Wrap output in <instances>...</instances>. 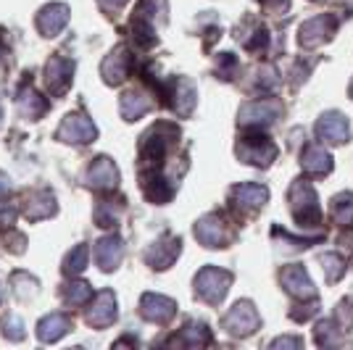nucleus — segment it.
Masks as SVG:
<instances>
[{
  "label": "nucleus",
  "mask_w": 353,
  "mask_h": 350,
  "mask_svg": "<svg viewBox=\"0 0 353 350\" xmlns=\"http://www.w3.org/2000/svg\"><path fill=\"white\" fill-rule=\"evenodd\" d=\"M230 282H232V274L230 271H221V269H214L208 266L203 269L198 277H195V292L208 300V303H219L221 298L230 290Z\"/></svg>",
  "instance_id": "nucleus-1"
},
{
  "label": "nucleus",
  "mask_w": 353,
  "mask_h": 350,
  "mask_svg": "<svg viewBox=\"0 0 353 350\" xmlns=\"http://www.w3.org/2000/svg\"><path fill=\"white\" fill-rule=\"evenodd\" d=\"M290 208L298 224H316L319 221V205L309 182H295L290 187Z\"/></svg>",
  "instance_id": "nucleus-2"
},
{
  "label": "nucleus",
  "mask_w": 353,
  "mask_h": 350,
  "mask_svg": "<svg viewBox=\"0 0 353 350\" xmlns=\"http://www.w3.org/2000/svg\"><path fill=\"white\" fill-rule=\"evenodd\" d=\"M259 313L250 303H237L227 316H224V329L232 335H250L253 329H259Z\"/></svg>",
  "instance_id": "nucleus-3"
},
{
  "label": "nucleus",
  "mask_w": 353,
  "mask_h": 350,
  "mask_svg": "<svg viewBox=\"0 0 353 350\" xmlns=\"http://www.w3.org/2000/svg\"><path fill=\"white\" fill-rule=\"evenodd\" d=\"M95 137V124L88 116H66L59 127V140L63 143H90Z\"/></svg>",
  "instance_id": "nucleus-4"
},
{
  "label": "nucleus",
  "mask_w": 353,
  "mask_h": 350,
  "mask_svg": "<svg viewBox=\"0 0 353 350\" xmlns=\"http://www.w3.org/2000/svg\"><path fill=\"white\" fill-rule=\"evenodd\" d=\"M66 21H69V8L63 6V3H53V6H45L40 16H37V27L43 34L48 37H56L63 27H66Z\"/></svg>",
  "instance_id": "nucleus-5"
},
{
  "label": "nucleus",
  "mask_w": 353,
  "mask_h": 350,
  "mask_svg": "<svg viewBox=\"0 0 353 350\" xmlns=\"http://www.w3.org/2000/svg\"><path fill=\"white\" fill-rule=\"evenodd\" d=\"M282 114V105L277 101H253L248 103L240 116H243V124H269Z\"/></svg>",
  "instance_id": "nucleus-6"
},
{
  "label": "nucleus",
  "mask_w": 353,
  "mask_h": 350,
  "mask_svg": "<svg viewBox=\"0 0 353 350\" xmlns=\"http://www.w3.org/2000/svg\"><path fill=\"white\" fill-rule=\"evenodd\" d=\"M114 319H117V298H114V292L103 290L88 311V321L92 327H108V324H114Z\"/></svg>",
  "instance_id": "nucleus-7"
},
{
  "label": "nucleus",
  "mask_w": 353,
  "mask_h": 350,
  "mask_svg": "<svg viewBox=\"0 0 353 350\" xmlns=\"http://www.w3.org/2000/svg\"><path fill=\"white\" fill-rule=\"evenodd\" d=\"M240 156L248 161V163L264 166V163H269V161L277 156V147L272 145L266 137H245V143L240 145Z\"/></svg>",
  "instance_id": "nucleus-8"
},
{
  "label": "nucleus",
  "mask_w": 353,
  "mask_h": 350,
  "mask_svg": "<svg viewBox=\"0 0 353 350\" xmlns=\"http://www.w3.org/2000/svg\"><path fill=\"white\" fill-rule=\"evenodd\" d=\"M332 30H335V19L332 16H316V19H311L301 27V43L306 48H314V45L324 43L332 34Z\"/></svg>",
  "instance_id": "nucleus-9"
},
{
  "label": "nucleus",
  "mask_w": 353,
  "mask_h": 350,
  "mask_svg": "<svg viewBox=\"0 0 353 350\" xmlns=\"http://www.w3.org/2000/svg\"><path fill=\"white\" fill-rule=\"evenodd\" d=\"M282 285H285L288 292L295 295V298H314V295H316L309 274H306V269L298 266V263H295V266H288V269L282 271Z\"/></svg>",
  "instance_id": "nucleus-10"
},
{
  "label": "nucleus",
  "mask_w": 353,
  "mask_h": 350,
  "mask_svg": "<svg viewBox=\"0 0 353 350\" xmlns=\"http://www.w3.org/2000/svg\"><path fill=\"white\" fill-rule=\"evenodd\" d=\"M140 308H143V316L150 321H159V324H163V321H169L172 316H174V300H169V298H163V295H153V292H148V295H143V303H140Z\"/></svg>",
  "instance_id": "nucleus-11"
},
{
  "label": "nucleus",
  "mask_w": 353,
  "mask_h": 350,
  "mask_svg": "<svg viewBox=\"0 0 353 350\" xmlns=\"http://www.w3.org/2000/svg\"><path fill=\"white\" fill-rule=\"evenodd\" d=\"M72 72L74 63L69 59H61V56L50 59V63H48V88H50V92H56V95L66 92V88L72 85Z\"/></svg>",
  "instance_id": "nucleus-12"
},
{
  "label": "nucleus",
  "mask_w": 353,
  "mask_h": 350,
  "mask_svg": "<svg viewBox=\"0 0 353 350\" xmlns=\"http://www.w3.org/2000/svg\"><path fill=\"white\" fill-rule=\"evenodd\" d=\"M319 137L327 140V143H332V145H343L345 140H348V121L340 116V114H327V116L319 121Z\"/></svg>",
  "instance_id": "nucleus-13"
},
{
  "label": "nucleus",
  "mask_w": 353,
  "mask_h": 350,
  "mask_svg": "<svg viewBox=\"0 0 353 350\" xmlns=\"http://www.w3.org/2000/svg\"><path fill=\"white\" fill-rule=\"evenodd\" d=\"M195 237L206 245V248H219L224 245L227 234H224V224L219 221V216H206V219L198 221L195 227Z\"/></svg>",
  "instance_id": "nucleus-14"
},
{
  "label": "nucleus",
  "mask_w": 353,
  "mask_h": 350,
  "mask_svg": "<svg viewBox=\"0 0 353 350\" xmlns=\"http://www.w3.org/2000/svg\"><path fill=\"white\" fill-rule=\"evenodd\" d=\"M121 240L119 237H103L98 245H95V261L98 266L103 269V271H111V269H117V263L121 261Z\"/></svg>",
  "instance_id": "nucleus-15"
},
{
  "label": "nucleus",
  "mask_w": 353,
  "mask_h": 350,
  "mask_svg": "<svg viewBox=\"0 0 353 350\" xmlns=\"http://www.w3.org/2000/svg\"><path fill=\"white\" fill-rule=\"evenodd\" d=\"M130 66H132V59H130V53H127L124 48H119L117 53H111V56L103 61L105 82H111V85L121 82V79L130 74Z\"/></svg>",
  "instance_id": "nucleus-16"
},
{
  "label": "nucleus",
  "mask_w": 353,
  "mask_h": 350,
  "mask_svg": "<svg viewBox=\"0 0 353 350\" xmlns=\"http://www.w3.org/2000/svg\"><path fill=\"white\" fill-rule=\"evenodd\" d=\"M266 198H269V192H266V187H261V185H240V187L232 190V200H235V205L245 208V211L261 208V205L266 203Z\"/></svg>",
  "instance_id": "nucleus-17"
},
{
  "label": "nucleus",
  "mask_w": 353,
  "mask_h": 350,
  "mask_svg": "<svg viewBox=\"0 0 353 350\" xmlns=\"http://www.w3.org/2000/svg\"><path fill=\"white\" fill-rule=\"evenodd\" d=\"M88 179L92 187H117L119 174H117V166L114 161L108 158H98L88 172Z\"/></svg>",
  "instance_id": "nucleus-18"
},
{
  "label": "nucleus",
  "mask_w": 353,
  "mask_h": 350,
  "mask_svg": "<svg viewBox=\"0 0 353 350\" xmlns=\"http://www.w3.org/2000/svg\"><path fill=\"white\" fill-rule=\"evenodd\" d=\"M72 329V321L69 316H63V313H50V316H45L40 321V327H37V335L43 342H56L59 337H63L66 332Z\"/></svg>",
  "instance_id": "nucleus-19"
},
{
  "label": "nucleus",
  "mask_w": 353,
  "mask_h": 350,
  "mask_svg": "<svg viewBox=\"0 0 353 350\" xmlns=\"http://www.w3.org/2000/svg\"><path fill=\"white\" fill-rule=\"evenodd\" d=\"M176 256H179V240L169 237V240L156 243L153 248L148 250V263H150L153 269H166L169 263L174 261Z\"/></svg>",
  "instance_id": "nucleus-20"
},
{
  "label": "nucleus",
  "mask_w": 353,
  "mask_h": 350,
  "mask_svg": "<svg viewBox=\"0 0 353 350\" xmlns=\"http://www.w3.org/2000/svg\"><path fill=\"white\" fill-rule=\"evenodd\" d=\"M56 211V203H53V195L48 190H40L30 195V203H27V216L30 219H45Z\"/></svg>",
  "instance_id": "nucleus-21"
},
{
  "label": "nucleus",
  "mask_w": 353,
  "mask_h": 350,
  "mask_svg": "<svg viewBox=\"0 0 353 350\" xmlns=\"http://www.w3.org/2000/svg\"><path fill=\"white\" fill-rule=\"evenodd\" d=\"M303 169L309 172V174H327L330 169H332V158L324 153L322 147L311 145L306 153H303Z\"/></svg>",
  "instance_id": "nucleus-22"
},
{
  "label": "nucleus",
  "mask_w": 353,
  "mask_h": 350,
  "mask_svg": "<svg viewBox=\"0 0 353 350\" xmlns=\"http://www.w3.org/2000/svg\"><path fill=\"white\" fill-rule=\"evenodd\" d=\"M148 108H150V101H148L145 95H140V92H127V95L121 98V116L127 119V121L140 119Z\"/></svg>",
  "instance_id": "nucleus-23"
},
{
  "label": "nucleus",
  "mask_w": 353,
  "mask_h": 350,
  "mask_svg": "<svg viewBox=\"0 0 353 350\" xmlns=\"http://www.w3.org/2000/svg\"><path fill=\"white\" fill-rule=\"evenodd\" d=\"M192 105H195V88L188 79H176L174 82V108L179 114H190Z\"/></svg>",
  "instance_id": "nucleus-24"
},
{
  "label": "nucleus",
  "mask_w": 353,
  "mask_h": 350,
  "mask_svg": "<svg viewBox=\"0 0 353 350\" xmlns=\"http://www.w3.org/2000/svg\"><path fill=\"white\" fill-rule=\"evenodd\" d=\"M330 214H332V219L338 221V224H351L353 221V195L351 192H343L338 195L332 205H330Z\"/></svg>",
  "instance_id": "nucleus-25"
},
{
  "label": "nucleus",
  "mask_w": 353,
  "mask_h": 350,
  "mask_svg": "<svg viewBox=\"0 0 353 350\" xmlns=\"http://www.w3.org/2000/svg\"><path fill=\"white\" fill-rule=\"evenodd\" d=\"M19 105H21V114L30 119H37L40 114H45V108H48V103H45L37 92H32V90H24V92H21Z\"/></svg>",
  "instance_id": "nucleus-26"
},
{
  "label": "nucleus",
  "mask_w": 353,
  "mask_h": 350,
  "mask_svg": "<svg viewBox=\"0 0 353 350\" xmlns=\"http://www.w3.org/2000/svg\"><path fill=\"white\" fill-rule=\"evenodd\" d=\"M324 271H327V279L330 282H338L343 274H345V261L340 258L338 253H330V256H322Z\"/></svg>",
  "instance_id": "nucleus-27"
},
{
  "label": "nucleus",
  "mask_w": 353,
  "mask_h": 350,
  "mask_svg": "<svg viewBox=\"0 0 353 350\" xmlns=\"http://www.w3.org/2000/svg\"><path fill=\"white\" fill-rule=\"evenodd\" d=\"M85 266H88V248L79 245V248H74V253H69V258H66V271H69V274H77V271H82Z\"/></svg>",
  "instance_id": "nucleus-28"
},
{
  "label": "nucleus",
  "mask_w": 353,
  "mask_h": 350,
  "mask_svg": "<svg viewBox=\"0 0 353 350\" xmlns=\"http://www.w3.org/2000/svg\"><path fill=\"white\" fill-rule=\"evenodd\" d=\"M208 340H211V337H208L203 324H192V327L185 329V342H188V345H203Z\"/></svg>",
  "instance_id": "nucleus-29"
},
{
  "label": "nucleus",
  "mask_w": 353,
  "mask_h": 350,
  "mask_svg": "<svg viewBox=\"0 0 353 350\" xmlns=\"http://www.w3.org/2000/svg\"><path fill=\"white\" fill-rule=\"evenodd\" d=\"M90 295H92V290H90V285H85V282H77V285H72L69 287V292H66V298H69V303H85Z\"/></svg>",
  "instance_id": "nucleus-30"
},
{
  "label": "nucleus",
  "mask_w": 353,
  "mask_h": 350,
  "mask_svg": "<svg viewBox=\"0 0 353 350\" xmlns=\"http://www.w3.org/2000/svg\"><path fill=\"white\" fill-rule=\"evenodd\" d=\"M14 282H16V285H21V287H16V292H19L21 298L32 295V292H34V287H37V282H34L32 277H27V274H14Z\"/></svg>",
  "instance_id": "nucleus-31"
},
{
  "label": "nucleus",
  "mask_w": 353,
  "mask_h": 350,
  "mask_svg": "<svg viewBox=\"0 0 353 350\" xmlns=\"http://www.w3.org/2000/svg\"><path fill=\"white\" fill-rule=\"evenodd\" d=\"M3 327H6V337H11V340H21L24 337V324L16 319V316L3 321Z\"/></svg>",
  "instance_id": "nucleus-32"
},
{
  "label": "nucleus",
  "mask_w": 353,
  "mask_h": 350,
  "mask_svg": "<svg viewBox=\"0 0 353 350\" xmlns=\"http://www.w3.org/2000/svg\"><path fill=\"white\" fill-rule=\"evenodd\" d=\"M95 219H98V224H101V227H111V224L117 221V211H114L108 203H103L98 211H95Z\"/></svg>",
  "instance_id": "nucleus-33"
},
{
  "label": "nucleus",
  "mask_w": 353,
  "mask_h": 350,
  "mask_svg": "<svg viewBox=\"0 0 353 350\" xmlns=\"http://www.w3.org/2000/svg\"><path fill=\"white\" fill-rule=\"evenodd\" d=\"M98 3H101V8H103L105 14H117V11L124 6V3H127V0H98Z\"/></svg>",
  "instance_id": "nucleus-34"
},
{
  "label": "nucleus",
  "mask_w": 353,
  "mask_h": 350,
  "mask_svg": "<svg viewBox=\"0 0 353 350\" xmlns=\"http://www.w3.org/2000/svg\"><path fill=\"white\" fill-rule=\"evenodd\" d=\"M264 6L269 8V11H274V14H280V11H285L288 6H290V0H264Z\"/></svg>",
  "instance_id": "nucleus-35"
},
{
  "label": "nucleus",
  "mask_w": 353,
  "mask_h": 350,
  "mask_svg": "<svg viewBox=\"0 0 353 350\" xmlns=\"http://www.w3.org/2000/svg\"><path fill=\"white\" fill-rule=\"evenodd\" d=\"M8 192V176L6 174H0V198Z\"/></svg>",
  "instance_id": "nucleus-36"
},
{
  "label": "nucleus",
  "mask_w": 353,
  "mask_h": 350,
  "mask_svg": "<svg viewBox=\"0 0 353 350\" xmlns=\"http://www.w3.org/2000/svg\"><path fill=\"white\" fill-rule=\"evenodd\" d=\"M0 300H3V287H0Z\"/></svg>",
  "instance_id": "nucleus-37"
},
{
  "label": "nucleus",
  "mask_w": 353,
  "mask_h": 350,
  "mask_svg": "<svg viewBox=\"0 0 353 350\" xmlns=\"http://www.w3.org/2000/svg\"><path fill=\"white\" fill-rule=\"evenodd\" d=\"M0 121H3V111H0Z\"/></svg>",
  "instance_id": "nucleus-38"
},
{
  "label": "nucleus",
  "mask_w": 353,
  "mask_h": 350,
  "mask_svg": "<svg viewBox=\"0 0 353 350\" xmlns=\"http://www.w3.org/2000/svg\"><path fill=\"white\" fill-rule=\"evenodd\" d=\"M351 95H353V82H351Z\"/></svg>",
  "instance_id": "nucleus-39"
}]
</instances>
